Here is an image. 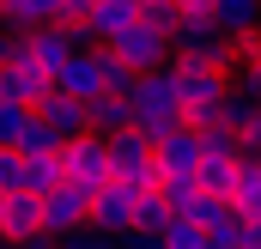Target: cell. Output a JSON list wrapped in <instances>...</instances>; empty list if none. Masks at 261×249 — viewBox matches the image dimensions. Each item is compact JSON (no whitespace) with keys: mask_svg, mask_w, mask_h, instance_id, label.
I'll use <instances>...</instances> for the list:
<instances>
[{"mask_svg":"<svg viewBox=\"0 0 261 249\" xmlns=\"http://www.w3.org/2000/svg\"><path fill=\"white\" fill-rule=\"evenodd\" d=\"M195 183L206 188V194H219V201H231V183H237V164H219V158H200Z\"/></svg>","mask_w":261,"mask_h":249,"instance_id":"24","label":"cell"},{"mask_svg":"<svg viewBox=\"0 0 261 249\" xmlns=\"http://www.w3.org/2000/svg\"><path fill=\"white\" fill-rule=\"evenodd\" d=\"M0 194H24V152L0 146Z\"/></svg>","mask_w":261,"mask_h":249,"instance_id":"29","label":"cell"},{"mask_svg":"<svg viewBox=\"0 0 261 249\" xmlns=\"http://www.w3.org/2000/svg\"><path fill=\"white\" fill-rule=\"evenodd\" d=\"M237 249H261V225H255V219L237 225Z\"/></svg>","mask_w":261,"mask_h":249,"instance_id":"31","label":"cell"},{"mask_svg":"<svg viewBox=\"0 0 261 249\" xmlns=\"http://www.w3.org/2000/svg\"><path fill=\"white\" fill-rule=\"evenodd\" d=\"M85 116H91V134H122V128H134V110H128V97H116V91H103V97H91L85 104Z\"/></svg>","mask_w":261,"mask_h":249,"instance_id":"18","label":"cell"},{"mask_svg":"<svg viewBox=\"0 0 261 249\" xmlns=\"http://www.w3.org/2000/svg\"><path fill=\"white\" fill-rule=\"evenodd\" d=\"M55 91V79L43 73V67L24 55V43H18V55L0 67V104H18V110H37L43 97Z\"/></svg>","mask_w":261,"mask_h":249,"instance_id":"8","label":"cell"},{"mask_svg":"<svg viewBox=\"0 0 261 249\" xmlns=\"http://www.w3.org/2000/svg\"><path fill=\"white\" fill-rule=\"evenodd\" d=\"M176 12L182 18H200V12H213V0H176Z\"/></svg>","mask_w":261,"mask_h":249,"instance_id":"32","label":"cell"},{"mask_svg":"<svg viewBox=\"0 0 261 249\" xmlns=\"http://www.w3.org/2000/svg\"><path fill=\"white\" fill-rule=\"evenodd\" d=\"M140 24H146V31H158V37H176L182 12H176V0H140Z\"/></svg>","mask_w":261,"mask_h":249,"instance_id":"23","label":"cell"},{"mask_svg":"<svg viewBox=\"0 0 261 249\" xmlns=\"http://www.w3.org/2000/svg\"><path fill=\"white\" fill-rule=\"evenodd\" d=\"M200 134V158H219V164H243V140L231 128H195Z\"/></svg>","mask_w":261,"mask_h":249,"instance_id":"22","label":"cell"},{"mask_svg":"<svg viewBox=\"0 0 261 249\" xmlns=\"http://www.w3.org/2000/svg\"><path fill=\"white\" fill-rule=\"evenodd\" d=\"M128 110H134V128L152 140V134H164V128L189 122L182 116V97H176V79H170V67H158V73H140L128 91Z\"/></svg>","mask_w":261,"mask_h":249,"instance_id":"1","label":"cell"},{"mask_svg":"<svg viewBox=\"0 0 261 249\" xmlns=\"http://www.w3.org/2000/svg\"><path fill=\"white\" fill-rule=\"evenodd\" d=\"M97 73H103V91H116V97H128V91H134V79H140V73H128V67L116 61L110 49H97Z\"/></svg>","mask_w":261,"mask_h":249,"instance_id":"25","label":"cell"},{"mask_svg":"<svg viewBox=\"0 0 261 249\" xmlns=\"http://www.w3.org/2000/svg\"><path fill=\"white\" fill-rule=\"evenodd\" d=\"M231 207H237V219H261V158H243V164H237Z\"/></svg>","mask_w":261,"mask_h":249,"instance_id":"19","label":"cell"},{"mask_svg":"<svg viewBox=\"0 0 261 249\" xmlns=\"http://www.w3.org/2000/svg\"><path fill=\"white\" fill-rule=\"evenodd\" d=\"M176 213H170V201L152 188V194H134V231L140 237H164V225H170Z\"/></svg>","mask_w":261,"mask_h":249,"instance_id":"21","label":"cell"},{"mask_svg":"<svg viewBox=\"0 0 261 249\" xmlns=\"http://www.w3.org/2000/svg\"><path fill=\"white\" fill-rule=\"evenodd\" d=\"M170 79H176V97H182V116L195 122L206 116L225 91H231V79H225V67L213 61H189V55H170Z\"/></svg>","mask_w":261,"mask_h":249,"instance_id":"3","label":"cell"},{"mask_svg":"<svg viewBox=\"0 0 261 249\" xmlns=\"http://www.w3.org/2000/svg\"><path fill=\"white\" fill-rule=\"evenodd\" d=\"M12 152H24V158H37V152H61V140H55L49 128H43L37 116H31V128L18 134V146H12Z\"/></svg>","mask_w":261,"mask_h":249,"instance_id":"28","label":"cell"},{"mask_svg":"<svg viewBox=\"0 0 261 249\" xmlns=\"http://www.w3.org/2000/svg\"><path fill=\"white\" fill-rule=\"evenodd\" d=\"M116 61L128 67V73H158V67H170V37H158V31H146V24H134V31H122V37H110L103 43Z\"/></svg>","mask_w":261,"mask_h":249,"instance_id":"7","label":"cell"},{"mask_svg":"<svg viewBox=\"0 0 261 249\" xmlns=\"http://www.w3.org/2000/svg\"><path fill=\"white\" fill-rule=\"evenodd\" d=\"M43 237V201L37 194H6V243Z\"/></svg>","mask_w":261,"mask_h":249,"instance_id":"15","label":"cell"},{"mask_svg":"<svg viewBox=\"0 0 261 249\" xmlns=\"http://www.w3.org/2000/svg\"><path fill=\"white\" fill-rule=\"evenodd\" d=\"M225 79H231V91H243V97L261 110V55H255V61H243V67H231Z\"/></svg>","mask_w":261,"mask_h":249,"instance_id":"27","label":"cell"},{"mask_svg":"<svg viewBox=\"0 0 261 249\" xmlns=\"http://www.w3.org/2000/svg\"><path fill=\"white\" fill-rule=\"evenodd\" d=\"M134 6H140V0H134Z\"/></svg>","mask_w":261,"mask_h":249,"instance_id":"34","label":"cell"},{"mask_svg":"<svg viewBox=\"0 0 261 249\" xmlns=\"http://www.w3.org/2000/svg\"><path fill=\"white\" fill-rule=\"evenodd\" d=\"M110 183H122L128 194H152L158 188V164H152V140L140 128L110 134Z\"/></svg>","mask_w":261,"mask_h":249,"instance_id":"2","label":"cell"},{"mask_svg":"<svg viewBox=\"0 0 261 249\" xmlns=\"http://www.w3.org/2000/svg\"><path fill=\"white\" fill-rule=\"evenodd\" d=\"M37 110H18V104H0V146H18V134L31 128Z\"/></svg>","mask_w":261,"mask_h":249,"instance_id":"30","label":"cell"},{"mask_svg":"<svg viewBox=\"0 0 261 249\" xmlns=\"http://www.w3.org/2000/svg\"><path fill=\"white\" fill-rule=\"evenodd\" d=\"M73 231H91V194L73 188V183H61L55 194H43V237L61 243V237H73Z\"/></svg>","mask_w":261,"mask_h":249,"instance_id":"6","label":"cell"},{"mask_svg":"<svg viewBox=\"0 0 261 249\" xmlns=\"http://www.w3.org/2000/svg\"><path fill=\"white\" fill-rule=\"evenodd\" d=\"M0 249H55L49 237H31V243H0Z\"/></svg>","mask_w":261,"mask_h":249,"instance_id":"33","label":"cell"},{"mask_svg":"<svg viewBox=\"0 0 261 249\" xmlns=\"http://www.w3.org/2000/svg\"><path fill=\"white\" fill-rule=\"evenodd\" d=\"M91 231H103V237L134 231V194L122 183H103L97 194H91Z\"/></svg>","mask_w":261,"mask_h":249,"instance_id":"13","label":"cell"},{"mask_svg":"<svg viewBox=\"0 0 261 249\" xmlns=\"http://www.w3.org/2000/svg\"><path fill=\"white\" fill-rule=\"evenodd\" d=\"M170 49L176 55H189V61H213V67H225L231 61V37L200 12V18H182L176 24V37H170Z\"/></svg>","mask_w":261,"mask_h":249,"instance_id":"10","label":"cell"},{"mask_svg":"<svg viewBox=\"0 0 261 249\" xmlns=\"http://www.w3.org/2000/svg\"><path fill=\"white\" fill-rule=\"evenodd\" d=\"M158 243H164V249H200V243H206V231H200L195 219H170Z\"/></svg>","mask_w":261,"mask_h":249,"instance_id":"26","label":"cell"},{"mask_svg":"<svg viewBox=\"0 0 261 249\" xmlns=\"http://www.w3.org/2000/svg\"><path fill=\"white\" fill-rule=\"evenodd\" d=\"M55 91L67 97H79V104H91V97H103V73H97V49H79L73 61L55 73Z\"/></svg>","mask_w":261,"mask_h":249,"instance_id":"14","label":"cell"},{"mask_svg":"<svg viewBox=\"0 0 261 249\" xmlns=\"http://www.w3.org/2000/svg\"><path fill=\"white\" fill-rule=\"evenodd\" d=\"M225 37H243V31H261V0H213L206 12Z\"/></svg>","mask_w":261,"mask_h":249,"instance_id":"17","label":"cell"},{"mask_svg":"<svg viewBox=\"0 0 261 249\" xmlns=\"http://www.w3.org/2000/svg\"><path fill=\"white\" fill-rule=\"evenodd\" d=\"M0 24H6V31L61 24V0H0Z\"/></svg>","mask_w":261,"mask_h":249,"instance_id":"16","label":"cell"},{"mask_svg":"<svg viewBox=\"0 0 261 249\" xmlns=\"http://www.w3.org/2000/svg\"><path fill=\"white\" fill-rule=\"evenodd\" d=\"M67 183V170H61V152H37V158H24V194H55V188Z\"/></svg>","mask_w":261,"mask_h":249,"instance_id":"20","label":"cell"},{"mask_svg":"<svg viewBox=\"0 0 261 249\" xmlns=\"http://www.w3.org/2000/svg\"><path fill=\"white\" fill-rule=\"evenodd\" d=\"M18 43H24V55L43 67L49 79H55V73H61V67L73 61L79 49H91L79 24H37V31H18Z\"/></svg>","mask_w":261,"mask_h":249,"instance_id":"4","label":"cell"},{"mask_svg":"<svg viewBox=\"0 0 261 249\" xmlns=\"http://www.w3.org/2000/svg\"><path fill=\"white\" fill-rule=\"evenodd\" d=\"M134 24H140V6H134V0H97V6L85 12L79 31H85L91 49H103L110 37H122V31H134Z\"/></svg>","mask_w":261,"mask_h":249,"instance_id":"12","label":"cell"},{"mask_svg":"<svg viewBox=\"0 0 261 249\" xmlns=\"http://www.w3.org/2000/svg\"><path fill=\"white\" fill-rule=\"evenodd\" d=\"M37 122L49 128L61 146H67V140H85V134H91V116H85V104H79V97H67V91H49V97L37 104Z\"/></svg>","mask_w":261,"mask_h":249,"instance_id":"11","label":"cell"},{"mask_svg":"<svg viewBox=\"0 0 261 249\" xmlns=\"http://www.w3.org/2000/svg\"><path fill=\"white\" fill-rule=\"evenodd\" d=\"M61 170H67V183H73V188L97 194V188L110 183V140H103V134L67 140V146H61Z\"/></svg>","mask_w":261,"mask_h":249,"instance_id":"5","label":"cell"},{"mask_svg":"<svg viewBox=\"0 0 261 249\" xmlns=\"http://www.w3.org/2000/svg\"><path fill=\"white\" fill-rule=\"evenodd\" d=\"M152 164H158V177H195L200 170V134L189 122L152 134Z\"/></svg>","mask_w":261,"mask_h":249,"instance_id":"9","label":"cell"}]
</instances>
